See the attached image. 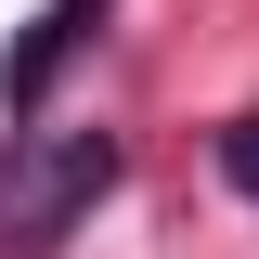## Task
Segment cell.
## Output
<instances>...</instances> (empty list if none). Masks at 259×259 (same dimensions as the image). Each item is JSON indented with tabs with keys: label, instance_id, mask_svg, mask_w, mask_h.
Returning <instances> with one entry per match:
<instances>
[{
	"label": "cell",
	"instance_id": "6da1fadb",
	"mask_svg": "<svg viewBox=\"0 0 259 259\" xmlns=\"http://www.w3.org/2000/svg\"><path fill=\"white\" fill-rule=\"evenodd\" d=\"M104 194H117V130H65L52 156L26 168V194H13V207H0V233H13V259H52L65 233L91 221Z\"/></svg>",
	"mask_w": 259,
	"mask_h": 259
},
{
	"label": "cell",
	"instance_id": "7a4b0ae2",
	"mask_svg": "<svg viewBox=\"0 0 259 259\" xmlns=\"http://www.w3.org/2000/svg\"><path fill=\"white\" fill-rule=\"evenodd\" d=\"M91 13H104V0H39V13H26V39H13V65H0V104H13V117L52 104V65L91 39Z\"/></svg>",
	"mask_w": 259,
	"mask_h": 259
},
{
	"label": "cell",
	"instance_id": "3957f363",
	"mask_svg": "<svg viewBox=\"0 0 259 259\" xmlns=\"http://www.w3.org/2000/svg\"><path fill=\"white\" fill-rule=\"evenodd\" d=\"M221 182L259 207V117H233V130H221Z\"/></svg>",
	"mask_w": 259,
	"mask_h": 259
}]
</instances>
